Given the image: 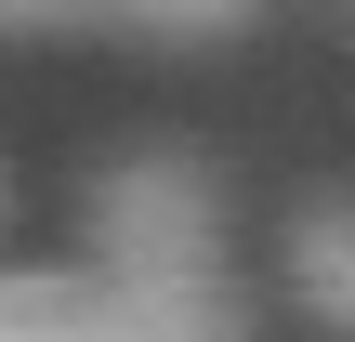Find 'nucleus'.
Returning a JSON list of instances; mask_svg holds the SVG:
<instances>
[{
    "instance_id": "f257e3e1",
    "label": "nucleus",
    "mask_w": 355,
    "mask_h": 342,
    "mask_svg": "<svg viewBox=\"0 0 355 342\" xmlns=\"http://www.w3.org/2000/svg\"><path fill=\"white\" fill-rule=\"evenodd\" d=\"M79 237H92V277L224 264V185H211V158H184V145H132V158H105V171H92Z\"/></svg>"
},
{
    "instance_id": "f03ea898",
    "label": "nucleus",
    "mask_w": 355,
    "mask_h": 342,
    "mask_svg": "<svg viewBox=\"0 0 355 342\" xmlns=\"http://www.w3.org/2000/svg\"><path fill=\"white\" fill-rule=\"evenodd\" d=\"M105 342H250L237 264H171V277H92Z\"/></svg>"
},
{
    "instance_id": "7ed1b4c3",
    "label": "nucleus",
    "mask_w": 355,
    "mask_h": 342,
    "mask_svg": "<svg viewBox=\"0 0 355 342\" xmlns=\"http://www.w3.org/2000/svg\"><path fill=\"white\" fill-rule=\"evenodd\" d=\"M290 290H303V316L329 342H355V185L290 211Z\"/></svg>"
},
{
    "instance_id": "20e7f679",
    "label": "nucleus",
    "mask_w": 355,
    "mask_h": 342,
    "mask_svg": "<svg viewBox=\"0 0 355 342\" xmlns=\"http://www.w3.org/2000/svg\"><path fill=\"white\" fill-rule=\"evenodd\" d=\"M0 342H105V303H92V277L13 264V277H0Z\"/></svg>"
},
{
    "instance_id": "39448f33",
    "label": "nucleus",
    "mask_w": 355,
    "mask_h": 342,
    "mask_svg": "<svg viewBox=\"0 0 355 342\" xmlns=\"http://www.w3.org/2000/svg\"><path fill=\"white\" fill-rule=\"evenodd\" d=\"M105 26H132V40H237L263 0H92Z\"/></svg>"
},
{
    "instance_id": "423d86ee",
    "label": "nucleus",
    "mask_w": 355,
    "mask_h": 342,
    "mask_svg": "<svg viewBox=\"0 0 355 342\" xmlns=\"http://www.w3.org/2000/svg\"><path fill=\"white\" fill-rule=\"evenodd\" d=\"M66 13H92V0H0V26L26 40V26H66Z\"/></svg>"
},
{
    "instance_id": "0eeeda50",
    "label": "nucleus",
    "mask_w": 355,
    "mask_h": 342,
    "mask_svg": "<svg viewBox=\"0 0 355 342\" xmlns=\"http://www.w3.org/2000/svg\"><path fill=\"white\" fill-rule=\"evenodd\" d=\"M0 211H13V185H0Z\"/></svg>"
}]
</instances>
